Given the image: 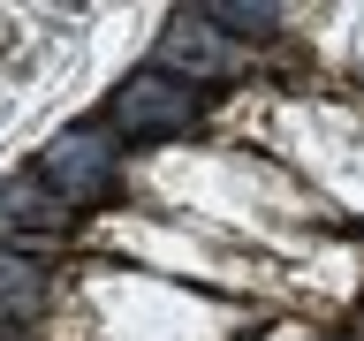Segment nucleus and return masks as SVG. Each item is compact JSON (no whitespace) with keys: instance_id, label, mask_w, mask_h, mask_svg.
<instances>
[{"instance_id":"obj_1","label":"nucleus","mask_w":364,"mask_h":341,"mask_svg":"<svg viewBox=\"0 0 364 341\" xmlns=\"http://www.w3.org/2000/svg\"><path fill=\"white\" fill-rule=\"evenodd\" d=\"M38 182H46L61 205L107 197V182H114V136H107V129H61V136L38 152Z\"/></svg>"},{"instance_id":"obj_2","label":"nucleus","mask_w":364,"mask_h":341,"mask_svg":"<svg viewBox=\"0 0 364 341\" xmlns=\"http://www.w3.org/2000/svg\"><path fill=\"white\" fill-rule=\"evenodd\" d=\"M190 121H198V84H175L159 68L114 91V129H129V136H175Z\"/></svg>"},{"instance_id":"obj_3","label":"nucleus","mask_w":364,"mask_h":341,"mask_svg":"<svg viewBox=\"0 0 364 341\" xmlns=\"http://www.w3.org/2000/svg\"><path fill=\"white\" fill-rule=\"evenodd\" d=\"M235 68H243V53H235L205 16H175L159 31V76H175V84H220Z\"/></svg>"},{"instance_id":"obj_4","label":"nucleus","mask_w":364,"mask_h":341,"mask_svg":"<svg viewBox=\"0 0 364 341\" xmlns=\"http://www.w3.org/2000/svg\"><path fill=\"white\" fill-rule=\"evenodd\" d=\"M38 296H46L38 258H23V250H0V311H31Z\"/></svg>"},{"instance_id":"obj_5","label":"nucleus","mask_w":364,"mask_h":341,"mask_svg":"<svg viewBox=\"0 0 364 341\" xmlns=\"http://www.w3.org/2000/svg\"><path fill=\"white\" fill-rule=\"evenodd\" d=\"M205 23H228V31H243V38H266L273 23H281V8H266V0H213Z\"/></svg>"},{"instance_id":"obj_6","label":"nucleus","mask_w":364,"mask_h":341,"mask_svg":"<svg viewBox=\"0 0 364 341\" xmlns=\"http://www.w3.org/2000/svg\"><path fill=\"white\" fill-rule=\"evenodd\" d=\"M0 341H8V334H0Z\"/></svg>"}]
</instances>
